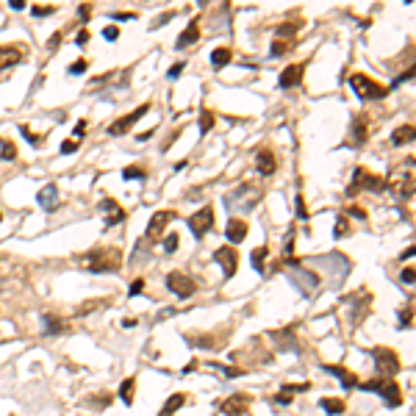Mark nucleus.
I'll return each mask as SVG.
<instances>
[{
  "instance_id": "1",
  "label": "nucleus",
  "mask_w": 416,
  "mask_h": 416,
  "mask_svg": "<svg viewBox=\"0 0 416 416\" xmlns=\"http://www.w3.org/2000/svg\"><path fill=\"white\" fill-rule=\"evenodd\" d=\"M78 263L84 266L86 272H117L119 263H122V250L114 244H103V247H94L89 253H84L78 258Z\"/></svg>"
},
{
  "instance_id": "2",
  "label": "nucleus",
  "mask_w": 416,
  "mask_h": 416,
  "mask_svg": "<svg viewBox=\"0 0 416 416\" xmlns=\"http://www.w3.org/2000/svg\"><path fill=\"white\" fill-rule=\"evenodd\" d=\"M258 200H261V189H250V183H241L225 197V208L228 211H253Z\"/></svg>"
},
{
  "instance_id": "3",
  "label": "nucleus",
  "mask_w": 416,
  "mask_h": 416,
  "mask_svg": "<svg viewBox=\"0 0 416 416\" xmlns=\"http://www.w3.org/2000/svg\"><path fill=\"white\" fill-rule=\"evenodd\" d=\"M361 391H374V394H380L383 402L389 408H397L402 402V391H399L397 380H391V377H377V380H369V383H361Z\"/></svg>"
},
{
  "instance_id": "4",
  "label": "nucleus",
  "mask_w": 416,
  "mask_h": 416,
  "mask_svg": "<svg viewBox=\"0 0 416 416\" xmlns=\"http://www.w3.org/2000/svg\"><path fill=\"white\" fill-rule=\"evenodd\" d=\"M350 86H352V92H355L361 100H383V97L389 94V89H386V86H380L377 81H372V78L364 75V72L350 75Z\"/></svg>"
},
{
  "instance_id": "5",
  "label": "nucleus",
  "mask_w": 416,
  "mask_h": 416,
  "mask_svg": "<svg viewBox=\"0 0 416 416\" xmlns=\"http://www.w3.org/2000/svg\"><path fill=\"white\" fill-rule=\"evenodd\" d=\"M386 189H391V192L397 195V200H411V195H414V164L408 167V172H405V167H399V170L386 180Z\"/></svg>"
},
{
  "instance_id": "6",
  "label": "nucleus",
  "mask_w": 416,
  "mask_h": 416,
  "mask_svg": "<svg viewBox=\"0 0 416 416\" xmlns=\"http://www.w3.org/2000/svg\"><path fill=\"white\" fill-rule=\"evenodd\" d=\"M372 358H374V366H377V372H380L383 377H394V374L402 369L397 352L389 350V347H374L372 350Z\"/></svg>"
},
{
  "instance_id": "7",
  "label": "nucleus",
  "mask_w": 416,
  "mask_h": 416,
  "mask_svg": "<svg viewBox=\"0 0 416 416\" xmlns=\"http://www.w3.org/2000/svg\"><path fill=\"white\" fill-rule=\"evenodd\" d=\"M358 189H369V192H383V189H386V180H383L380 175H372V172H366L364 167H358V170L352 172V183H350L347 195H355Z\"/></svg>"
},
{
  "instance_id": "8",
  "label": "nucleus",
  "mask_w": 416,
  "mask_h": 416,
  "mask_svg": "<svg viewBox=\"0 0 416 416\" xmlns=\"http://www.w3.org/2000/svg\"><path fill=\"white\" fill-rule=\"evenodd\" d=\"M167 289L175 291L178 297L189 300L197 291V283H195V278H189L183 272H170V275H167Z\"/></svg>"
},
{
  "instance_id": "9",
  "label": "nucleus",
  "mask_w": 416,
  "mask_h": 416,
  "mask_svg": "<svg viewBox=\"0 0 416 416\" xmlns=\"http://www.w3.org/2000/svg\"><path fill=\"white\" fill-rule=\"evenodd\" d=\"M214 225V208L211 205H205V208H200L197 214H192L189 217V228H192V233H195L197 239H203L208 230H211Z\"/></svg>"
},
{
  "instance_id": "10",
  "label": "nucleus",
  "mask_w": 416,
  "mask_h": 416,
  "mask_svg": "<svg viewBox=\"0 0 416 416\" xmlns=\"http://www.w3.org/2000/svg\"><path fill=\"white\" fill-rule=\"evenodd\" d=\"M147 111H150V103H142L139 109H133L131 114H125L122 119H117V122L109 128V133H111V136H122V133H128V131L133 128V122H139V119L147 114Z\"/></svg>"
},
{
  "instance_id": "11",
  "label": "nucleus",
  "mask_w": 416,
  "mask_h": 416,
  "mask_svg": "<svg viewBox=\"0 0 416 416\" xmlns=\"http://www.w3.org/2000/svg\"><path fill=\"white\" fill-rule=\"evenodd\" d=\"M289 278L297 283L300 291H303L306 297L311 294V291H316V286H319V275H316V272H311V269H300V266H294V269L289 272Z\"/></svg>"
},
{
  "instance_id": "12",
  "label": "nucleus",
  "mask_w": 416,
  "mask_h": 416,
  "mask_svg": "<svg viewBox=\"0 0 416 416\" xmlns=\"http://www.w3.org/2000/svg\"><path fill=\"white\" fill-rule=\"evenodd\" d=\"M214 261L222 266V272H225V278H233L236 275V266H239V253L233 250V247H219L217 253H214Z\"/></svg>"
},
{
  "instance_id": "13",
  "label": "nucleus",
  "mask_w": 416,
  "mask_h": 416,
  "mask_svg": "<svg viewBox=\"0 0 416 416\" xmlns=\"http://www.w3.org/2000/svg\"><path fill=\"white\" fill-rule=\"evenodd\" d=\"M275 350L281 352H297V336H294V328H283V330H275L269 333Z\"/></svg>"
},
{
  "instance_id": "14",
  "label": "nucleus",
  "mask_w": 416,
  "mask_h": 416,
  "mask_svg": "<svg viewBox=\"0 0 416 416\" xmlns=\"http://www.w3.org/2000/svg\"><path fill=\"white\" fill-rule=\"evenodd\" d=\"M172 217H175L172 211H158V214H153V219H150V225H147V233H145L147 241H161V233H164V228H167V222H172Z\"/></svg>"
},
{
  "instance_id": "15",
  "label": "nucleus",
  "mask_w": 416,
  "mask_h": 416,
  "mask_svg": "<svg viewBox=\"0 0 416 416\" xmlns=\"http://www.w3.org/2000/svg\"><path fill=\"white\" fill-rule=\"evenodd\" d=\"M247 408H250V397L247 394H233V397H228L225 402H219V411L228 416H244Z\"/></svg>"
},
{
  "instance_id": "16",
  "label": "nucleus",
  "mask_w": 416,
  "mask_h": 416,
  "mask_svg": "<svg viewBox=\"0 0 416 416\" xmlns=\"http://www.w3.org/2000/svg\"><path fill=\"white\" fill-rule=\"evenodd\" d=\"M275 170H278V158H275V153H272V150H258V153H255V172L263 175V178H269Z\"/></svg>"
},
{
  "instance_id": "17",
  "label": "nucleus",
  "mask_w": 416,
  "mask_h": 416,
  "mask_svg": "<svg viewBox=\"0 0 416 416\" xmlns=\"http://www.w3.org/2000/svg\"><path fill=\"white\" fill-rule=\"evenodd\" d=\"M303 72H306V64H289V67L281 72V78H278V86H281V89L297 86L300 81H303Z\"/></svg>"
},
{
  "instance_id": "18",
  "label": "nucleus",
  "mask_w": 416,
  "mask_h": 416,
  "mask_svg": "<svg viewBox=\"0 0 416 416\" xmlns=\"http://www.w3.org/2000/svg\"><path fill=\"white\" fill-rule=\"evenodd\" d=\"M36 203L42 205V208H47V211L59 208V186H56V183L42 186V189H39V195H36Z\"/></svg>"
},
{
  "instance_id": "19",
  "label": "nucleus",
  "mask_w": 416,
  "mask_h": 416,
  "mask_svg": "<svg viewBox=\"0 0 416 416\" xmlns=\"http://www.w3.org/2000/svg\"><path fill=\"white\" fill-rule=\"evenodd\" d=\"M100 211H106L109 217H106V228H114L117 222H122L125 219V211L119 208V203L117 200H103L100 203Z\"/></svg>"
},
{
  "instance_id": "20",
  "label": "nucleus",
  "mask_w": 416,
  "mask_h": 416,
  "mask_svg": "<svg viewBox=\"0 0 416 416\" xmlns=\"http://www.w3.org/2000/svg\"><path fill=\"white\" fill-rule=\"evenodd\" d=\"M225 236H228L230 244H239V241H244V236H247V222H244V219H228Z\"/></svg>"
},
{
  "instance_id": "21",
  "label": "nucleus",
  "mask_w": 416,
  "mask_h": 416,
  "mask_svg": "<svg viewBox=\"0 0 416 416\" xmlns=\"http://www.w3.org/2000/svg\"><path fill=\"white\" fill-rule=\"evenodd\" d=\"M197 39H200V22H197V20H192V22L186 25V31L178 36V47L183 50V47H189V44H195Z\"/></svg>"
},
{
  "instance_id": "22",
  "label": "nucleus",
  "mask_w": 416,
  "mask_h": 416,
  "mask_svg": "<svg viewBox=\"0 0 416 416\" xmlns=\"http://www.w3.org/2000/svg\"><path fill=\"white\" fill-rule=\"evenodd\" d=\"M42 322H44V333L47 336H61V333L67 330V325L61 322L56 314H42Z\"/></svg>"
},
{
  "instance_id": "23",
  "label": "nucleus",
  "mask_w": 416,
  "mask_h": 416,
  "mask_svg": "<svg viewBox=\"0 0 416 416\" xmlns=\"http://www.w3.org/2000/svg\"><path fill=\"white\" fill-rule=\"evenodd\" d=\"M20 61H22V53L17 47H0V69H9Z\"/></svg>"
},
{
  "instance_id": "24",
  "label": "nucleus",
  "mask_w": 416,
  "mask_h": 416,
  "mask_svg": "<svg viewBox=\"0 0 416 416\" xmlns=\"http://www.w3.org/2000/svg\"><path fill=\"white\" fill-rule=\"evenodd\" d=\"M369 122H366V117H355L352 119V142L355 145H364L366 139H369Z\"/></svg>"
},
{
  "instance_id": "25",
  "label": "nucleus",
  "mask_w": 416,
  "mask_h": 416,
  "mask_svg": "<svg viewBox=\"0 0 416 416\" xmlns=\"http://www.w3.org/2000/svg\"><path fill=\"white\" fill-rule=\"evenodd\" d=\"M325 369H328V372H333V374H336V377H339V380L344 383L347 389H355V386H358V377H355V374H352V372H347L344 366H330V364H328V366H325Z\"/></svg>"
},
{
  "instance_id": "26",
  "label": "nucleus",
  "mask_w": 416,
  "mask_h": 416,
  "mask_svg": "<svg viewBox=\"0 0 416 416\" xmlns=\"http://www.w3.org/2000/svg\"><path fill=\"white\" fill-rule=\"evenodd\" d=\"M405 142H414V125H402V128H397V131L391 133V145L402 147Z\"/></svg>"
},
{
  "instance_id": "27",
  "label": "nucleus",
  "mask_w": 416,
  "mask_h": 416,
  "mask_svg": "<svg viewBox=\"0 0 416 416\" xmlns=\"http://www.w3.org/2000/svg\"><path fill=\"white\" fill-rule=\"evenodd\" d=\"M183 402H186V394H172V397L164 402V408H161V414L158 416H172L178 408H183Z\"/></svg>"
},
{
  "instance_id": "28",
  "label": "nucleus",
  "mask_w": 416,
  "mask_h": 416,
  "mask_svg": "<svg viewBox=\"0 0 416 416\" xmlns=\"http://www.w3.org/2000/svg\"><path fill=\"white\" fill-rule=\"evenodd\" d=\"M233 59V53H230V47H217V50L211 53V67H225V64H228V61Z\"/></svg>"
},
{
  "instance_id": "29",
  "label": "nucleus",
  "mask_w": 416,
  "mask_h": 416,
  "mask_svg": "<svg viewBox=\"0 0 416 416\" xmlns=\"http://www.w3.org/2000/svg\"><path fill=\"white\" fill-rule=\"evenodd\" d=\"M344 399H336V397H325L322 399V411L325 414H330V416H336V414H344Z\"/></svg>"
},
{
  "instance_id": "30",
  "label": "nucleus",
  "mask_w": 416,
  "mask_h": 416,
  "mask_svg": "<svg viewBox=\"0 0 416 416\" xmlns=\"http://www.w3.org/2000/svg\"><path fill=\"white\" fill-rule=\"evenodd\" d=\"M133 386H136V380H133V377H128V380H122V386H119V399H122L125 405H133Z\"/></svg>"
},
{
  "instance_id": "31",
  "label": "nucleus",
  "mask_w": 416,
  "mask_h": 416,
  "mask_svg": "<svg viewBox=\"0 0 416 416\" xmlns=\"http://www.w3.org/2000/svg\"><path fill=\"white\" fill-rule=\"evenodd\" d=\"M266 255H269V247H263V244H261V247H255V250H253V266H255L258 272H261V275L266 272V266H263Z\"/></svg>"
},
{
  "instance_id": "32",
  "label": "nucleus",
  "mask_w": 416,
  "mask_h": 416,
  "mask_svg": "<svg viewBox=\"0 0 416 416\" xmlns=\"http://www.w3.org/2000/svg\"><path fill=\"white\" fill-rule=\"evenodd\" d=\"M297 31H300V25L297 22H283V25H278L275 28V34H278V39H291V36H297Z\"/></svg>"
},
{
  "instance_id": "33",
  "label": "nucleus",
  "mask_w": 416,
  "mask_h": 416,
  "mask_svg": "<svg viewBox=\"0 0 416 416\" xmlns=\"http://www.w3.org/2000/svg\"><path fill=\"white\" fill-rule=\"evenodd\" d=\"M14 158H17V147L0 136V161H14Z\"/></svg>"
},
{
  "instance_id": "34",
  "label": "nucleus",
  "mask_w": 416,
  "mask_h": 416,
  "mask_svg": "<svg viewBox=\"0 0 416 416\" xmlns=\"http://www.w3.org/2000/svg\"><path fill=\"white\" fill-rule=\"evenodd\" d=\"M197 125H200V133H208V131L214 128V114H211V111H203Z\"/></svg>"
},
{
  "instance_id": "35",
  "label": "nucleus",
  "mask_w": 416,
  "mask_h": 416,
  "mask_svg": "<svg viewBox=\"0 0 416 416\" xmlns=\"http://www.w3.org/2000/svg\"><path fill=\"white\" fill-rule=\"evenodd\" d=\"M286 50H289V42H283V39H275V42H272V47H269V56H272V59H278V56H283Z\"/></svg>"
},
{
  "instance_id": "36",
  "label": "nucleus",
  "mask_w": 416,
  "mask_h": 416,
  "mask_svg": "<svg viewBox=\"0 0 416 416\" xmlns=\"http://www.w3.org/2000/svg\"><path fill=\"white\" fill-rule=\"evenodd\" d=\"M122 178H125V180H133V178H147V172L142 170V167H125V170H122Z\"/></svg>"
},
{
  "instance_id": "37",
  "label": "nucleus",
  "mask_w": 416,
  "mask_h": 416,
  "mask_svg": "<svg viewBox=\"0 0 416 416\" xmlns=\"http://www.w3.org/2000/svg\"><path fill=\"white\" fill-rule=\"evenodd\" d=\"M333 233H336V236H347L350 233V222H347V217H339V219H336V228H333Z\"/></svg>"
},
{
  "instance_id": "38",
  "label": "nucleus",
  "mask_w": 416,
  "mask_h": 416,
  "mask_svg": "<svg viewBox=\"0 0 416 416\" xmlns=\"http://www.w3.org/2000/svg\"><path fill=\"white\" fill-rule=\"evenodd\" d=\"M78 145H81L78 139H67V142H61V153H64V155L75 153V150H78Z\"/></svg>"
},
{
  "instance_id": "39",
  "label": "nucleus",
  "mask_w": 416,
  "mask_h": 416,
  "mask_svg": "<svg viewBox=\"0 0 416 416\" xmlns=\"http://www.w3.org/2000/svg\"><path fill=\"white\" fill-rule=\"evenodd\" d=\"M86 72V59H78L75 64H69V75H84Z\"/></svg>"
},
{
  "instance_id": "40",
  "label": "nucleus",
  "mask_w": 416,
  "mask_h": 416,
  "mask_svg": "<svg viewBox=\"0 0 416 416\" xmlns=\"http://www.w3.org/2000/svg\"><path fill=\"white\" fill-rule=\"evenodd\" d=\"M164 250H167V253H175V250H178V236H175V233H170V236L164 239Z\"/></svg>"
},
{
  "instance_id": "41",
  "label": "nucleus",
  "mask_w": 416,
  "mask_h": 416,
  "mask_svg": "<svg viewBox=\"0 0 416 416\" xmlns=\"http://www.w3.org/2000/svg\"><path fill=\"white\" fill-rule=\"evenodd\" d=\"M109 402H111V394H103V397H92V399H89V405H92V408H106Z\"/></svg>"
},
{
  "instance_id": "42",
  "label": "nucleus",
  "mask_w": 416,
  "mask_h": 416,
  "mask_svg": "<svg viewBox=\"0 0 416 416\" xmlns=\"http://www.w3.org/2000/svg\"><path fill=\"white\" fill-rule=\"evenodd\" d=\"M142 289H145V281H142V278H136V281L131 283V291H128V294L136 297V294H142Z\"/></svg>"
},
{
  "instance_id": "43",
  "label": "nucleus",
  "mask_w": 416,
  "mask_h": 416,
  "mask_svg": "<svg viewBox=\"0 0 416 416\" xmlns=\"http://www.w3.org/2000/svg\"><path fill=\"white\" fill-rule=\"evenodd\" d=\"M414 281H416L414 266H405V269H402V283H408V286H414Z\"/></svg>"
},
{
  "instance_id": "44",
  "label": "nucleus",
  "mask_w": 416,
  "mask_h": 416,
  "mask_svg": "<svg viewBox=\"0 0 416 416\" xmlns=\"http://www.w3.org/2000/svg\"><path fill=\"white\" fill-rule=\"evenodd\" d=\"M291 250H294V230H291L289 236H286V244H283V255L289 258V255H291Z\"/></svg>"
},
{
  "instance_id": "45",
  "label": "nucleus",
  "mask_w": 416,
  "mask_h": 416,
  "mask_svg": "<svg viewBox=\"0 0 416 416\" xmlns=\"http://www.w3.org/2000/svg\"><path fill=\"white\" fill-rule=\"evenodd\" d=\"M103 36L109 39V42H114V39H119V28H114V25H109L106 31H103Z\"/></svg>"
},
{
  "instance_id": "46",
  "label": "nucleus",
  "mask_w": 416,
  "mask_h": 416,
  "mask_svg": "<svg viewBox=\"0 0 416 416\" xmlns=\"http://www.w3.org/2000/svg\"><path fill=\"white\" fill-rule=\"evenodd\" d=\"M347 214H352L355 219H366V211L364 208H358V205H347Z\"/></svg>"
},
{
  "instance_id": "47",
  "label": "nucleus",
  "mask_w": 416,
  "mask_h": 416,
  "mask_svg": "<svg viewBox=\"0 0 416 416\" xmlns=\"http://www.w3.org/2000/svg\"><path fill=\"white\" fill-rule=\"evenodd\" d=\"M294 203H297V217H300V219H306V217H308V208H306V203H303V197L297 195V200H294Z\"/></svg>"
},
{
  "instance_id": "48",
  "label": "nucleus",
  "mask_w": 416,
  "mask_h": 416,
  "mask_svg": "<svg viewBox=\"0 0 416 416\" xmlns=\"http://www.w3.org/2000/svg\"><path fill=\"white\" fill-rule=\"evenodd\" d=\"M20 131H22V136H25V139H28V142H31V145H36V147L42 145V142H39V136H34V133H31V131H28V128H25V125L20 128Z\"/></svg>"
},
{
  "instance_id": "49",
  "label": "nucleus",
  "mask_w": 416,
  "mask_h": 416,
  "mask_svg": "<svg viewBox=\"0 0 416 416\" xmlns=\"http://www.w3.org/2000/svg\"><path fill=\"white\" fill-rule=\"evenodd\" d=\"M411 314H414V308L408 306L405 311H402V316H399V325H405V328H411Z\"/></svg>"
},
{
  "instance_id": "50",
  "label": "nucleus",
  "mask_w": 416,
  "mask_h": 416,
  "mask_svg": "<svg viewBox=\"0 0 416 416\" xmlns=\"http://www.w3.org/2000/svg\"><path fill=\"white\" fill-rule=\"evenodd\" d=\"M59 42H61V34H53L47 39V50H59Z\"/></svg>"
},
{
  "instance_id": "51",
  "label": "nucleus",
  "mask_w": 416,
  "mask_h": 416,
  "mask_svg": "<svg viewBox=\"0 0 416 416\" xmlns=\"http://www.w3.org/2000/svg\"><path fill=\"white\" fill-rule=\"evenodd\" d=\"M36 14V17H42V14H53V6H36V9H31Z\"/></svg>"
},
{
  "instance_id": "52",
  "label": "nucleus",
  "mask_w": 416,
  "mask_h": 416,
  "mask_svg": "<svg viewBox=\"0 0 416 416\" xmlns=\"http://www.w3.org/2000/svg\"><path fill=\"white\" fill-rule=\"evenodd\" d=\"M78 14H81V20H89V14H92V6H89V3H84V6L78 9Z\"/></svg>"
},
{
  "instance_id": "53",
  "label": "nucleus",
  "mask_w": 416,
  "mask_h": 416,
  "mask_svg": "<svg viewBox=\"0 0 416 416\" xmlns=\"http://www.w3.org/2000/svg\"><path fill=\"white\" fill-rule=\"evenodd\" d=\"M180 72H183V64H172L170 67V78H178Z\"/></svg>"
},
{
  "instance_id": "54",
  "label": "nucleus",
  "mask_w": 416,
  "mask_h": 416,
  "mask_svg": "<svg viewBox=\"0 0 416 416\" xmlns=\"http://www.w3.org/2000/svg\"><path fill=\"white\" fill-rule=\"evenodd\" d=\"M9 6H11L14 11H22V9H25V3H22V0H9Z\"/></svg>"
},
{
  "instance_id": "55",
  "label": "nucleus",
  "mask_w": 416,
  "mask_h": 416,
  "mask_svg": "<svg viewBox=\"0 0 416 416\" xmlns=\"http://www.w3.org/2000/svg\"><path fill=\"white\" fill-rule=\"evenodd\" d=\"M133 14L131 11H119V14H111V20H131Z\"/></svg>"
},
{
  "instance_id": "56",
  "label": "nucleus",
  "mask_w": 416,
  "mask_h": 416,
  "mask_svg": "<svg viewBox=\"0 0 416 416\" xmlns=\"http://www.w3.org/2000/svg\"><path fill=\"white\" fill-rule=\"evenodd\" d=\"M86 39H89V31H86V28H84V31L78 34V39H75V42H78V44H86Z\"/></svg>"
},
{
  "instance_id": "57",
  "label": "nucleus",
  "mask_w": 416,
  "mask_h": 416,
  "mask_svg": "<svg viewBox=\"0 0 416 416\" xmlns=\"http://www.w3.org/2000/svg\"><path fill=\"white\" fill-rule=\"evenodd\" d=\"M0 219H3V214H0Z\"/></svg>"
}]
</instances>
